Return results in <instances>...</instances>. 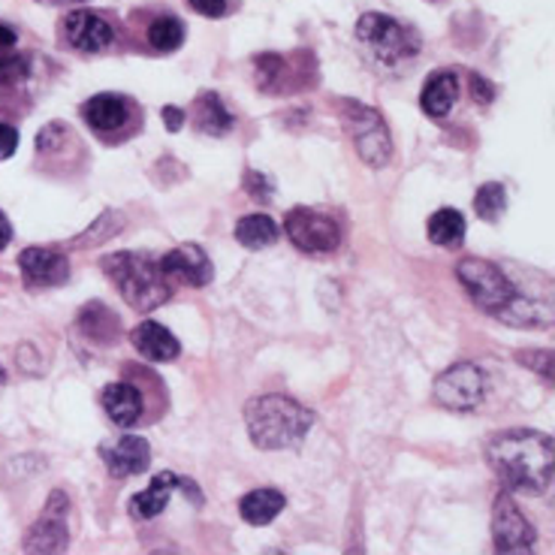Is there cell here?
<instances>
[{"label": "cell", "mask_w": 555, "mask_h": 555, "mask_svg": "<svg viewBox=\"0 0 555 555\" xmlns=\"http://www.w3.org/2000/svg\"><path fill=\"white\" fill-rule=\"evenodd\" d=\"M3 384H7V372L0 369V389H3Z\"/></svg>", "instance_id": "74e56055"}, {"label": "cell", "mask_w": 555, "mask_h": 555, "mask_svg": "<svg viewBox=\"0 0 555 555\" xmlns=\"http://www.w3.org/2000/svg\"><path fill=\"white\" fill-rule=\"evenodd\" d=\"M79 333L88 338V341H94V345H112V341H118V335H121V323L118 318L112 314L109 308L100 306V302H88V306L79 311Z\"/></svg>", "instance_id": "ffe728a7"}, {"label": "cell", "mask_w": 555, "mask_h": 555, "mask_svg": "<svg viewBox=\"0 0 555 555\" xmlns=\"http://www.w3.org/2000/svg\"><path fill=\"white\" fill-rule=\"evenodd\" d=\"M69 501L64 492H52L42 516L25 534V553H64L69 543Z\"/></svg>", "instance_id": "30bf717a"}, {"label": "cell", "mask_w": 555, "mask_h": 555, "mask_svg": "<svg viewBox=\"0 0 555 555\" xmlns=\"http://www.w3.org/2000/svg\"><path fill=\"white\" fill-rule=\"evenodd\" d=\"M164 125H167V130H181L184 127V112L179 109V106H164Z\"/></svg>", "instance_id": "e575fe53"}, {"label": "cell", "mask_w": 555, "mask_h": 555, "mask_svg": "<svg viewBox=\"0 0 555 555\" xmlns=\"http://www.w3.org/2000/svg\"><path fill=\"white\" fill-rule=\"evenodd\" d=\"M130 341H133V347H137L145 360L152 362H172L179 360L181 353L179 338L169 333L167 326L154 323V320L139 323L137 330H133V335H130Z\"/></svg>", "instance_id": "2e32d148"}, {"label": "cell", "mask_w": 555, "mask_h": 555, "mask_svg": "<svg viewBox=\"0 0 555 555\" xmlns=\"http://www.w3.org/2000/svg\"><path fill=\"white\" fill-rule=\"evenodd\" d=\"M18 149V130L10 125H0V160H10Z\"/></svg>", "instance_id": "1f68e13d"}, {"label": "cell", "mask_w": 555, "mask_h": 555, "mask_svg": "<svg viewBox=\"0 0 555 555\" xmlns=\"http://www.w3.org/2000/svg\"><path fill=\"white\" fill-rule=\"evenodd\" d=\"M25 76H28V57L18 52V37L13 28L0 25V82H22Z\"/></svg>", "instance_id": "603a6c76"}, {"label": "cell", "mask_w": 555, "mask_h": 555, "mask_svg": "<svg viewBox=\"0 0 555 555\" xmlns=\"http://www.w3.org/2000/svg\"><path fill=\"white\" fill-rule=\"evenodd\" d=\"M149 42L157 52H176L184 42V25L172 15H160V18H154L152 28H149Z\"/></svg>", "instance_id": "484cf974"}, {"label": "cell", "mask_w": 555, "mask_h": 555, "mask_svg": "<svg viewBox=\"0 0 555 555\" xmlns=\"http://www.w3.org/2000/svg\"><path fill=\"white\" fill-rule=\"evenodd\" d=\"M236 238L250 250L269 248L278 242V223L269 215H248L236 223Z\"/></svg>", "instance_id": "cb8c5ba5"}, {"label": "cell", "mask_w": 555, "mask_h": 555, "mask_svg": "<svg viewBox=\"0 0 555 555\" xmlns=\"http://www.w3.org/2000/svg\"><path fill=\"white\" fill-rule=\"evenodd\" d=\"M196 13L206 15V18H221L227 13V0H188Z\"/></svg>", "instance_id": "d6a6232c"}, {"label": "cell", "mask_w": 555, "mask_h": 555, "mask_svg": "<svg viewBox=\"0 0 555 555\" xmlns=\"http://www.w3.org/2000/svg\"><path fill=\"white\" fill-rule=\"evenodd\" d=\"M42 3H82V0H42Z\"/></svg>", "instance_id": "8d00e7d4"}, {"label": "cell", "mask_w": 555, "mask_h": 555, "mask_svg": "<svg viewBox=\"0 0 555 555\" xmlns=\"http://www.w3.org/2000/svg\"><path fill=\"white\" fill-rule=\"evenodd\" d=\"M345 109H350L347 112V125H350L353 145H357L362 160L375 169L387 167L389 157H392V142H389V127L380 118V112L353 103V100H347Z\"/></svg>", "instance_id": "8992f818"}, {"label": "cell", "mask_w": 555, "mask_h": 555, "mask_svg": "<svg viewBox=\"0 0 555 555\" xmlns=\"http://www.w3.org/2000/svg\"><path fill=\"white\" fill-rule=\"evenodd\" d=\"M459 100V79L456 73H447V69H441V73H431L429 82L423 85V94H420V106H423V112L429 115V118H447L450 112H453V106H456Z\"/></svg>", "instance_id": "ac0fdd59"}, {"label": "cell", "mask_w": 555, "mask_h": 555, "mask_svg": "<svg viewBox=\"0 0 555 555\" xmlns=\"http://www.w3.org/2000/svg\"><path fill=\"white\" fill-rule=\"evenodd\" d=\"M245 426L260 450H287L299 444L314 426V411L291 396H257L245 408Z\"/></svg>", "instance_id": "7a4b0ae2"}, {"label": "cell", "mask_w": 555, "mask_h": 555, "mask_svg": "<svg viewBox=\"0 0 555 555\" xmlns=\"http://www.w3.org/2000/svg\"><path fill=\"white\" fill-rule=\"evenodd\" d=\"M431 396L447 411H474L486 399V375L474 362L450 365L438 375Z\"/></svg>", "instance_id": "ba28073f"}, {"label": "cell", "mask_w": 555, "mask_h": 555, "mask_svg": "<svg viewBox=\"0 0 555 555\" xmlns=\"http://www.w3.org/2000/svg\"><path fill=\"white\" fill-rule=\"evenodd\" d=\"M160 272L167 275V281H179L188 287H206L215 278V266L206 257V250L196 248V245H181V248L169 250L160 260Z\"/></svg>", "instance_id": "4fadbf2b"}, {"label": "cell", "mask_w": 555, "mask_h": 555, "mask_svg": "<svg viewBox=\"0 0 555 555\" xmlns=\"http://www.w3.org/2000/svg\"><path fill=\"white\" fill-rule=\"evenodd\" d=\"M357 40L362 46H369L377 61H384L389 67L402 64V61L420 52V40H416L414 30L384 13L362 15L360 22H357Z\"/></svg>", "instance_id": "277c9868"}, {"label": "cell", "mask_w": 555, "mask_h": 555, "mask_svg": "<svg viewBox=\"0 0 555 555\" xmlns=\"http://www.w3.org/2000/svg\"><path fill=\"white\" fill-rule=\"evenodd\" d=\"M103 272L109 275L115 291L125 296L127 306L137 311H152L172 296V284L160 272V263L149 254H137V250L112 254L103 260Z\"/></svg>", "instance_id": "3957f363"}, {"label": "cell", "mask_w": 555, "mask_h": 555, "mask_svg": "<svg viewBox=\"0 0 555 555\" xmlns=\"http://www.w3.org/2000/svg\"><path fill=\"white\" fill-rule=\"evenodd\" d=\"M176 489L188 492V495H191V499H188L191 504H203V492H199L191 480H184V477H179V474L172 472H164L154 477L152 483H149V489L139 492L137 499H133V504H130V511H133L137 519H154V516L167 511V504Z\"/></svg>", "instance_id": "7c38bea8"}, {"label": "cell", "mask_w": 555, "mask_h": 555, "mask_svg": "<svg viewBox=\"0 0 555 555\" xmlns=\"http://www.w3.org/2000/svg\"><path fill=\"white\" fill-rule=\"evenodd\" d=\"M456 275L462 281V287L474 299V306L486 311V314L499 318L501 311L514 302L516 284L495 263H486V260H477V257H465V260L456 263Z\"/></svg>", "instance_id": "5b68a950"}, {"label": "cell", "mask_w": 555, "mask_h": 555, "mask_svg": "<svg viewBox=\"0 0 555 555\" xmlns=\"http://www.w3.org/2000/svg\"><path fill=\"white\" fill-rule=\"evenodd\" d=\"M85 121L98 133H115L127 125L130 118V103L118 94H98L82 106Z\"/></svg>", "instance_id": "e0dca14e"}, {"label": "cell", "mask_w": 555, "mask_h": 555, "mask_svg": "<svg viewBox=\"0 0 555 555\" xmlns=\"http://www.w3.org/2000/svg\"><path fill=\"white\" fill-rule=\"evenodd\" d=\"M429 238L435 245H444V248H453L465 238V218L456 208H438L429 218Z\"/></svg>", "instance_id": "d4e9b609"}, {"label": "cell", "mask_w": 555, "mask_h": 555, "mask_svg": "<svg viewBox=\"0 0 555 555\" xmlns=\"http://www.w3.org/2000/svg\"><path fill=\"white\" fill-rule=\"evenodd\" d=\"M103 411L115 426H133L142 416V392L133 384H109L103 389Z\"/></svg>", "instance_id": "d6986e66"}, {"label": "cell", "mask_w": 555, "mask_h": 555, "mask_svg": "<svg viewBox=\"0 0 555 555\" xmlns=\"http://www.w3.org/2000/svg\"><path fill=\"white\" fill-rule=\"evenodd\" d=\"M534 353H538V357H528V350H526L519 360L526 362L528 369H541V375L550 380V377H553V353H550V350H534Z\"/></svg>", "instance_id": "4dcf8cb0"}, {"label": "cell", "mask_w": 555, "mask_h": 555, "mask_svg": "<svg viewBox=\"0 0 555 555\" xmlns=\"http://www.w3.org/2000/svg\"><path fill=\"white\" fill-rule=\"evenodd\" d=\"M284 504H287V499L278 489H254L238 501V514L248 526H269L284 511Z\"/></svg>", "instance_id": "44dd1931"}, {"label": "cell", "mask_w": 555, "mask_h": 555, "mask_svg": "<svg viewBox=\"0 0 555 555\" xmlns=\"http://www.w3.org/2000/svg\"><path fill=\"white\" fill-rule=\"evenodd\" d=\"M121 227H125V218L109 208V211H103V218H100L94 227H88V230H85V236L79 238V242L73 238V245H79V248H91V245H98V242H106V238L115 236Z\"/></svg>", "instance_id": "83f0119b"}, {"label": "cell", "mask_w": 555, "mask_h": 555, "mask_svg": "<svg viewBox=\"0 0 555 555\" xmlns=\"http://www.w3.org/2000/svg\"><path fill=\"white\" fill-rule=\"evenodd\" d=\"M245 191H248L257 203H269L272 196H275V184H272V179L269 176H263V172H245Z\"/></svg>", "instance_id": "f546056e"}, {"label": "cell", "mask_w": 555, "mask_h": 555, "mask_svg": "<svg viewBox=\"0 0 555 555\" xmlns=\"http://www.w3.org/2000/svg\"><path fill=\"white\" fill-rule=\"evenodd\" d=\"M100 459L106 462L112 477H137V474L149 472V465H152V447H149L145 438L125 435L115 444L100 447Z\"/></svg>", "instance_id": "5bb4252c"}, {"label": "cell", "mask_w": 555, "mask_h": 555, "mask_svg": "<svg viewBox=\"0 0 555 555\" xmlns=\"http://www.w3.org/2000/svg\"><path fill=\"white\" fill-rule=\"evenodd\" d=\"M18 269L25 275V284H30V287H61L69 278L67 257L52 248L22 250Z\"/></svg>", "instance_id": "9a60e30c"}, {"label": "cell", "mask_w": 555, "mask_h": 555, "mask_svg": "<svg viewBox=\"0 0 555 555\" xmlns=\"http://www.w3.org/2000/svg\"><path fill=\"white\" fill-rule=\"evenodd\" d=\"M472 91L477 103H492L495 100V91H492V85L486 82L483 76H472Z\"/></svg>", "instance_id": "836d02e7"}, {"label": "cell", "mask_w": 555, "mask_h": 555, "mask_svg": "<svg viewBox=\"0 0 555 555\" xmlns=\"http://www.w3.org/2000/svg\"><path fill=\"white\" fill-rule=\"evenodd\" d=\"M194 127L206 137H223L233 130V115L227 112L223 100L218 94H203L194 103Z\"/></svg>", "instance_id": "7402d4cb"}, {"label": "cell", "mask_w": 555, "mask_h": 555, "mask_svg": "<svg viewBox=\"0 0 555 555\" xmlns=\"http://www.w3.org/2000/svg\"><path fill=\"white\" fill-rule=\"evenodd\" d=\"M492 541L495 553H534L538 531L519 511L511 492H501L492 504Z\"/></svg>", "instance_id": "9c48e42d"}, {"label": "cell", "mask_w": 555, "mask_h": 555, "mask_svg": "<svg viewBox=\"0 0 555 555\" xmlns=\"http://www.w3.org/2000/svg\"><path fill=\"white\" fill-rule=\"evenodd\" d=\"M64 40H67L69 49L76 52H85V55H98V52H106L115 40V30L103 18V15L91 13V10H73V13L64 18Z\"/></svg>", "instance_id": "8fae6325"}, {"label": "cell", "mask_w": 555, "mask_h": 555, "mask_svg": "<svg viewBox=\"0 0 555 555\" xmlns=\"http://www.w3.org/2000/svg\"><path fill=\"white\" fill-rule=\"evenodd\" d=\"M10 238H13V223L7 221V215L0 211V250L10 245Z\"/></svg>", "instance_id": "d590c367"}, {"label": "cell", "mask_w": 555, "mask_h": 555, "mask_svg": "<svg viewBox=\"0 0 555 555\" xmlns=\"http://www.w3.org/2000/svg\"><path fill=\"white\" fill-rule=\"evenodd\" d=\"M284 57L281 55H260L257 57V82L263 91H275L278 76L284 73Z\"/></svg>", "instance_id": "f1b7e54d"}, {"label": "cell", "mask_w": 555, "mask_h": 555, "mask_svg": "<svg viewBox=\"0 0 555 555\" xmlns=\"http://www.w3.org/2000/svg\"><path fill=\"white\" fill-rule=\"evenodd\" d=\"M553 438L546 431L511 429L486 444V462L511 492H546L553 483Z\"/></svg>", "instance_id": "6da1fadb"}, {"label": "cell", "mask_w": 555, "mask_h": 555, "mask_svg": "<svg viewBox=\"0 0 555 555\" xmlns=\"http://www.w3.org/2000/svg\"><path fill=\"white\" fill-rule=\"evenodd\" d=\"M284 233L302 254H330L341 245V227L314 208H293L284 218Z\"/></svg>", "instance_id": "52a82bcc"}, {"label": "cell", "mask_w": 555, "mask_h": 555, "mask_svg": "<svg viewBox=\"0 0 555 555\" xmlns=\"http://www.w3.org/2000/svg\"><path fill=\"white\" fill-rule=\"evenodd\" d=\"M474 208H477V215H480L486 223L501 221V215H504V208H507V191H504V184H499V181L483 184V188L477 191V196H474Z\"/></svg>", "instance_id": "4316f807"}]
</instances>
